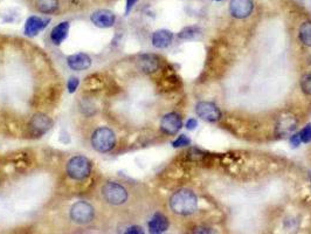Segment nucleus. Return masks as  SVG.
Wrapping results in <instances>:
<instances>
[{
  "mask_svg": "<svg viewBox=\"0 0 311 234\" xmlns=\"http://www.w3.org/2000/svg\"><path fill=\"white\" fill-rule=\"evenodd\" d=\"M92 172V163L83 156H75L67 164V173L75 181H83Z\"/></svg>",
  "mask_w": 311,
  "mask_h": 234,
  "instance_id": "3",
  "label": "nucleus"
},
{
  "mask_svg": "<svg viewBox=\"0 0 311 234\" xmlns=\"http://www.w3.org/2000/svg\"><path fill=\"white\" fill-rule=\"evenodd\" d=\"M78 84H80V81H78L77 77H70L68 81V84H67V88H68L69 93H74L77 89Z\"/></svg>",
  "mask_w": 311,
  "mask_h": 234,
  "instance_id": "25",
  "label": "nucleus"
},
{
  "mask_svg": "<svg viewBox=\"0 0 311 234\" xmlns=\"http://www.w3.org/2000/svg\"><path fill=\"white\" fill-rule=\"evenodd\" d=\"M137 66L145 74L155 73L159 68V58L153 54H144L138 57Z\"/></svg>",
  "mask_w": 311,
  "mask_h": 234,
  "instance_id": "12",
  "label": "nucleus"
},
{
  "mask_svg": "<svg viewBox=\"0 0 311 234\" xmlns=\"http://www.w3.org/2000/svg\"><path fill=\"white\" fill-rule=\"evenodd\" d=\"M196 124H198V122H196V120L191 119L190 121H187L186 128L188 129V130H194L195 127H196Z\"/></svg>",
  "mask_w": 311,
  "mask_h": 234,
  "instance_id": "27",
  "label": "nucleus"
},
{
  "mask_svg": "<svg viewBox=\"0 0 311 234\" xmlns=\"http://www.w3.org/2000/svg\"><path fill=\"white\" fill-rule=\"evenodd\" d=\"M301 143V136L300 135H294L293 138H291V144L295 147H297L298 144Z\"/></svg>",
  "mask_w": 311,
  "mask_h": 234,
  "instance_id": "29",
  "label": "nucleus"
},
{
  "mask_svg": "<svg viewBox=\"0 0 311 234\" xmlns=\"http://www.w3.org/2000/svg\"><path fill=\"white\" fill-rule=\"evenodd\" d=\"M200 34V30L198 27L191 26V27H185V28L179 33V38L183 39V40H192L198 37Z\"/></svg>",
  "mask_w": 311,
  "mask_h": 234,
  "instance_id": "21",
  "label": "nucleus"
},
{
  "mask_svg": "<svg viewBox=\"0 0 311 234\" xmlns=\"http://www.w3.org/2000/svg\"><path fill=\"white\" fill-rule=\"evenodd\" d=\"M253 2L251 0H232L231 13L236 19H245L249 17L253 12Z\"/></svg>",
  "mask_w": 311,
  "mask_h": 234,
  "instance_id": "10",
  "label": "nucleus"
},
{
  "mask_svg": "<svg viewBox=\"0 0 311 234\" xmlns=\"http://www.w3.org/2000/svg\"><path fill=\"white\" fill-rule=\"evenodd\" d=\"M301 88L306 95H311V73L305 74L301 80Z\"/></svg>",
  "mask_w": 311,
  "mask_h": 234,
  "instance_id": "22",
  "label": "nucleus"
},
{
  "mask_svg": "<svg viewBox=\"0 0 311 234\" xmlns=\"http://www.w3.org/2000/svg\"><path fill=\"white\" fill-rule=\"evenodd\" d=\"M168 228L167 218L161 213H156L149 221V229L153 234H159L166 231Z\"/></svg>",
  "mask_w": 311,
  "mask_h": 234,
  "instance_id": "15",
  "label": "nucleus"
},
{
  "mask_svg": "<svg viewBox=\"0 0 311 234\" xmlns=\"http://www.w3.org/2000/svg\"><path fill=\"white\" fill-rule=\"evenodd\" d=\"M69 32V22L68 21H62L54 27L50 33V39L55 45H60L61 42L66 40V38L68 37Z\"/></svg>",
  "mask_w": 311,
  "mask_h": 234,
  "instance_id": "17",
  "label": "nucleus"
},
{
  "mask_svg": "<svg viewBox=\"0 0 311 234\" xmlns=\"http://www.w3.org/2000/svg\"><path fill=\"white\" fill-rule=\"evenodd\" d=\"M90 19H92L94 25L100 27V28H108V27H111L116 21L115 14H114L111 11L108 10H100L94 12Z\"/></svg>",
  "mask_w": 311,
  "mask_h": 234,
  "instance_id": "11",
  "label": "nucleus"
},
{
  "mask_svg": "<svg viewBox=\"0 0 311 234\" xmlns=\"http://www.w3.org/2000/svg\"><path fill=\"white\" fill-rule=\"evenodd\" d=\"M137 3V0H127V6H125V13H129L130 11L132 10V7L135 6V4Z\"/></svg>",
  "mask_w": 311,
  "mask_h": 234,
  "instance_id": "28",
  "label": "nucleus"
},
{
  "mask_svg": "<svg viewBox=\"0 0 311 234\" xmlns=\"http://www.w3.org/2000/svg\"><path fill=\"white\" fill-rule=\"evenodd\" d=\"M297 128V119L293 112L285 111L278 116L276 121V127H275V132L276 135L285 137L289 136L296 130Z\"/></svg>",
  "mask_w": 311,
  "mask_h": 234,
  "instance_id": "6",
  "label": "nucleus"
},
{
  "mask_svg": "<svg viewBox=\"0 0 311 234\" xmlns=\"http://www.w3.org/2000/svg\"><path fill=\"white\" fill-rule=\"evenodd\" d=\"M127 233H135V234H142L143 233V228L142 227H139V226H131V227H130L128 231H127Z\"/></svg>",
  "mask_w": 311,
  "mask_h": 234,
  "instance_id": "26",
  "label": "nucleus"
},
{
  "mask_svg": "<svg viewBox=\"0 0 311 234\" xmlns=\"http://www.w3.org/2000/svg\"><path fill=\"white\" fill-rule=\"evenodd\" d=\"M300 136H301V142L303 143L311 142V124H308V126L302 129Z\"/></svg>",
  "mask_w": 311,
  "mask_h": 234,
  "instance_id": "23",
  "label": "nucleus"
},
{
  "mask_svg": "<svg viewBox=\"0 0 311 234\" xmlns=\"http://www.w3.org/2000/svg\"><path fill=\"white\" fill-rule=\"evenodd\" d=\"M49 19H42L40 17H30L27 19L26 25H25V34L29 35V37H35V35L39 34L41 31L45 28V27L48 25Z\"/></svg>",
  "mask_w": 311,
  "mask_h": 234,
  "instance_id": "13",
  "label": "nucleus"
},
{
  "mask_svg": "<svg viewBox=\"0 0 311 234\" xmlns=\"http://www.w3.org/2000/svg\"><path fill=\"white\" fill-rule=\"evenodd\" d=\"M300 39L305 46L311 47V22L306 21L300 28Z\"/></svg>",
  "mask_w": 311,
  "mask_h": 234,
  "instance_id": "20",
  "label": "nucleus"
},
{
  "mask_svg": "<svg viewBox=\"0 0 311 234\" xmlns=\"http://www.w3.org/2000/svg\"><path fill=\"white\" fill-rule=\"evenodd\" d=\"M160 84L161 87L166 91H173V89H177L180 85V81L178 79V76L176 75L175 73L172 72V69H170V72L164 74V76L160 79Z\"/></svg>",
  "mask_w": 311,
  "mask_h": 234,
  "instance_id": "18",
  "label": "nucleus"
},
{
  "mask_svg": "<svg viewBox=\"0 0 311 234\" xmlns=\"http://www.w3.org/2000/svg\"><path fill=\"white\" fill-rule=\"evenodd\" d=\"M67 62H68L69 68L73 70H86L92 66V58L83 53L70 55Z\"/></svg>",
  "mask_w": 311,
  "mask_h": 234,
  "instance_id": "14",
  "label": "nucleus"
},
{
  "mask_svg": "<svg viewBox=\"0 0 311 234\" xmlns=\"http://www.w3.org/2000/svg\"><path fill=\"white\" fill-rule=\"evenodd\" d=\"M35 7L43 14L54 13L59 9V0H35Z\"/></svg>",
  "mask_w": 311,
  "mask_h": 234,
  "instance_id": "19",
  "label": "nucleus"
},
{
  "mask_svg": "<svg viewBox=\"0 0 311 234\" xmlns=\"http://www.w3.org/2000/svg\"><path fill=\"white\" fill-rule=\"evenodd\" d=\"M194 232H195V233H210L211 231H210V229H207V228L200 227V228H196Z\"/></svg>",
  "mask_w": 311,
  "mask_h": 234,
  "instance_id": "30",
  "label": "nucleus"
},
{
  "mask_svg": "<svg viewBox=\"0 0 311 234\" xmlns=\"http://www.w3.org/2000/svg\"><path fill=\"white\" fill-rule=\"evenodd\" d=\"M198 199L190 190H179L170 199V208L173 212L180 216H190L196 210Z\"/></svg>",
  "mask_w": 311,
  "mask_h": 234,
  "instance_id": "1",
  "label": "nucleus"
},
{
  "mask_svg": "<svg viewBox=\"0 0 311 234\" xmlns=\"http://www.w3.org/2000/svg\"><path fill=\"white\" fill-rule=\"evenodd\" d=\"M215 2H221V0H215Z\"/></svg>",
  "mask_w": 311,
  "mask_h": 234,
  "instance_id": "31",
  "label": "nucleus"
},
{
  "mask_svg": "<svg viewBox=\"0 0 311 234\" xmlns=\"http://www.w3.org/2000/svg\"><path fill=\"white\" fill-rule=\"evenodd\" d=\"M102 194L111 205H122L128 200V191L125 187L114 182L105 183L102 187Z\"/></svg>",
  "mask_w": 311,
  "mask_h": 234,
  "instance_id": "4",
  "label": "nucleus"
},
{
  "mask_svg": "<svg viewBox=\"0 0 311 234\" xmlns=\"http://www.w3.org/2000/svg\"><path fill=\"white\" fill-rule=\"evenodd\" d=\"M191 144V139L187 137V136L182 135L177 138L175 142H173V147L175 148H180V147H187Z\"/></svg>",
  "mask_w": 311,
  "mask_h": 234,
  "instance_id": "24",
  "label": "nucleus"
},
{
  "mask_svg": "<svg viewBox=\"0 0 311 234\" xmlns=\"http://www.w3.org/2000/svg\"><path fill=\"white\" fill-rule=\"evenodd\" d=\"M183 127L182 117L176 112H170L161 119L160 130L166 135H176Z\"/></svg>",
  "mask_w": 311,
  "mask_h": 234,
  "instance_id": "9",
  "label": "nucleus"
},
{
  "mask_svg": "<svg viewBox=\"0 0 311 234\" xmlns=\"http://www.w3.org/2000/svg\"><path fill=\"white\" fill-rule=\"evenodd\" d=\"M173 35L170 31L159 30L152 35V45L156 48H166L167 46L171 45Z\"/></svg>",
  "mask_w": 311,
  "mask_h": 234,
  "instance_id": "16",
  "label": "nucleus"
},
{
  "mask_svg": "<svg viewBox=\"0 0 311 234\" xmlns=\"http://www.w3.org/2000/svg\"><path fill=\"white\" fill-rule=\"evenodd\" d=\"M116 144V136L109 128H98L92 136V145L98 152H109Z\"/></svg>",
  "mask_w": 311,
  "mask_h": 234,
  "instance_id": "2",
  "label": "nucleus"
},
{
  "mask_svg": "<svg viewBox=\"0 0 311 234\" xmlns=\"http://www.w3.org/2000/svg\"><path fill=\"white\" fill-rule=\"evenodd\" d=\"M94 208L87 201H77L70 209V218L78 225H86L93 220Z\"/></svg>",
  "mask_w": 311,
  "mask_h": 234,
  "instance_id": "5",
  "label": "nucleus"
},
{
  "mask_svg": "<svg viewBox=\"0 0 311 234\" xmlns=\"http://www.w3.org/2000/svg\"><path fill=\"white\" fill-rule=\"evenodd\" d=\"M53 126L52 120L45 114H35L30 121V134L34 137H41Z\"/></svg>",
  "mask_w": 311,
  "mask_h": 234,
  "instance_id": "7",
  "label": "nucleus"
},
{
  "mask_svg": "<svg viewBox=\"0 0 311 234\" xmlns=\"http://www.w3.org/2000/svg\"><path fill=\"white\" fill-rule=\"evenodd\" d=\"M195 111L200 119L206 122H216L221 117V111L212 102H199L195 107Z\"/></svg>",
  "mask_w": 311,
  "mask_h": 234,
  "instance_id": "8",
  "label": "nucleus"
}]
</instances>
